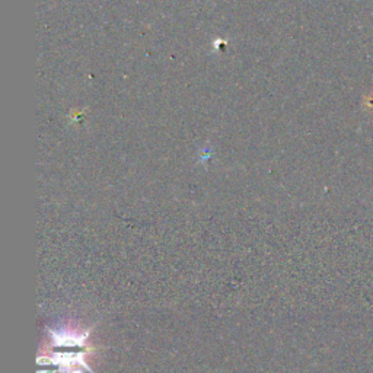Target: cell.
Wrapping results in <instances>:
<instances>
[{
	"mask_svg": "<svg viewBox=\"0 0 373 373\" xmlns=\"http://www.w3.org/2000/svg\"><path fill=\"white\" fill-rule=\"evenodd\" d=\"M52 337L54 340L56 345H79L84 344L85 338L88 337V334H74V333H62V331H53Z\"/></svg>",
	"mask_w": 373,
	"mask_h": 373,
	"instance_id": "1",
	"label": "cell"
},
{
	"mask_svg": "<svg viewBox=\"0 0 373 373\" xmlns=\"http://www.w3.org/2000/svg\"><path fill=\"white\" fill-rule=\"evenodd\" d=\"M69 373H82V370H79V369H73V370H70Z\"/></svg>",
	"mask_w": 373,
	"mask_h": 373,
	"instance_id": "2",
	"label": "cell"
}]
</instances>
